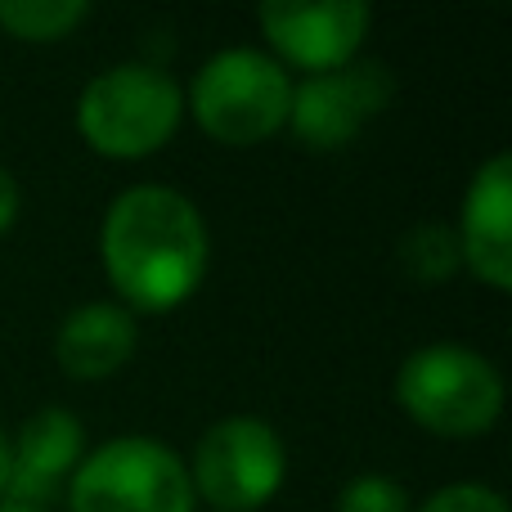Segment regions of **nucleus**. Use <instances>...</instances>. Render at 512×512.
Returning <instances> with one entry per match:
<instances>
[{"mask_svg": "<svg viewBox=\"0 0 512 512\" xmlns=\"http://www.w3.org/2000/svg\"><path fill=\"white\" fill-rule=\"evenodd\" d=\"M113 288L140 310H171L203 283L207 225L185 194L135 185L113 198L99 234Z\"/></svg>", "mask_w": 512, "mask_h": 512, "instance_id": "f257e3e1", "label": "nucleus"}, {"mask_svg": "<svg viewBox=\"0 0 512 512\" xmlns=\"http://www.w3.org/2000/svg\"><path fill=\"white\" fill-rule=\"evenodd\" d=\"M185 95L153 63L104 68L77 99V126L108 158H144L176 135Z\"/></svg>", "mask_w": 512, "mask_h": 512, "instance_id": "f03ea898", "label": "nucleus"}, {"mask_svg": "<svg viewBox=\"0 0 512 512\" xmlns=\"http://www.w3.org/2000/svg\"><path fill=\"white\" fill-rule=\"evenodd\" d=\"M396 400L441 436H481L504 409V378L481 351L436 342L400 364Z\"/></svg>", "mask_w": 512, "mask_h": 512, "instance_id": "7ed1b4c3", "label": "nucleus"}, {"mask_svg": "<svg viewBox=\"0 0 512 512\" xmlns=\"http://www.w3.org/2000/svg\"><path fill=\"white\" fill-rule=\"evenodd\" d=\"M189 104L207 135L225 144H256L288 122L292 77L279 59L239 45L203 63L189 90Z\"/></svg>", "mask_w": 512, "mask_h": 512, "instance_id": "20e7f679", "label": "nucleus"}, {"mask_svg": "<svg viewBox=\"0 0 512 512\" xmlns=\"http://www.w3.org/2000/svg\"><path fill=\"white\" fill-rule=\"evenodd\" d=\"M68 499L72 512H189L194 481L162 441L117 436L72 472Z\"/></svg>", "mask_w": 512, "mask_h": 512, "instance_id": "39448f33", "label": "nucleus"}, {"mask_svg": "<svg viewBox=\"0 0 512 512\" xmlns=\"http://www.w3.org/2000/svg\"><path fill=\"white\" fill-rule=\"evenodd\" d=\"M288 454L261 418H221L194 450V486L221 512H252L283 486Z\"/></svg>", "mask_w": 512, "mask_h": 512, "instance_id": "423d86ee", "label": "nucleus"}, {"mask_svg": "<svg viewBox=\"0 0 512 512\" xmlns=\"http://www.w3.org/2000/svg\"><path fill=\"white\" fill-rule=\"evenodd\" d=\"M396 95L387 63L360 59L328 72H310L301 86H292L288 122L310 149H342L351 144Z\"/></svg>", "mask_w": 512, "mask_h": 512, "instance_id": "0eeeda50", "label": "nucleus"}, {"mask_svg": "<svg viewBox=\"0 0 512 512\" xmlns=\"http://www.w3.org/2000/svg\"><path fill=\"white\" fill-rule=\"evenodd\" d=\"M256 18H261L274 50L310 72H328L351 63V54L360 50L364 32L373 23L369 5H360V0H324V5L274 0V5L256 9Z\"/></svg>", "mask_w": 512, "mask_h": 512, "instance_id": "6e6552de", "label": "nucleus"}, {"mask_svg": "<svg viewBox=\"0 0 512 512\" xmlns=\"http://www.w3.org/2000/svg\"><path fill=\"white\" fill-rule=\"evenodd\" d=\"M459 256L490 288H512V158L495 153L463 194Z\"/></svg>", "mask_w": 512, "mask_h": 512, "instance_id": "1a4fd4ad", "label": "nucleus"}, {"mask_svg": "<svg viewBox=\"0 0 512 512\" xmlns=\"http://www.w3.org/2000/svg\"><path fill=\"white\" fill-rule=\"evenodd\" d=\"M81 441H86V427L68 409H41V414H32L14 441V468H9L5 495H14V504H23V508H36L41 499H50L77 472Z\"/></svg>", "mask_w": 512, "mask_h": 512, "instance_id": "9d476101", "label": "nucleus"}, {"mask_svg": "<svg viewBox=\"0 0 512 512\" xmlns=\"http://www.w3.org/2000/svg\"><path fill=\"white\" fill-rule=\"evenodd\" d=\"M135 351V315L113 301H90L77 306L59 324L54 337V355H59L63 373L72 378H108L117 373Z\"/></svg>", "mask_w": 512, "mask_h": 512, "instance_id": "9b49d317", "label": "nucleus"}, {"mask_svg": "<svg viewBox=\"0 0 512 512\" xmlns=\"http://www.w3.org/2000/svg\"><path fill=\"white\" fill-rule=\"evenodd\" d=\"M86 14V0H0V27L23 41H59Z\"/></svg>", "mask_w": 512, "mask_h": 512, "instance_id": "f8f14e48", "label": "nucleus"}, {"mask_svg": "<svg viewBox=\"0 0 512 512\" xmlns=\"http://www.w3.org/2000/svg\"><path fill=\"white\" fill-rule=\"evenodd\" d=\"M459 239H454L445 225H414L400 243V265L414 274L418 283H436L450 279L454 265H459Z\"/></svg>", "mask_w": 512, "mask_h": 512, "instance_id": "ddd939ff", "label": "nucleus"}, {"mask_svg": "<svg viewBox=\"0 0 512 512\" xmlns=\"http://www.w3.org/2000/svg\"><path fill=\"white\" fill-rule=\"evenodd\" d=\"M337 512H409V495L400 481L382 477V472H364L342 490Z\"/></svg>", "mask_w": 512, "mask_h": 512, "instance_id": "4468645a", "label": "nucleus"}, {"mask_svg": "<svg viewBox=\"0 0 512 512\" xmlns=\"http://www.w3.org/2000/svg\"><path fill=\"white\" fill-rule=\"evenodd\" d=\"M414 512H508V504L490 486H472V481H463V486L436 490V495L423 499Z\"/></svg>", "mask_w": 512, "mask_h": 512, "instance_id": "2eb2a0df", "label": "nucleus"}, {"mask_svg": "<svg viewBox=\"0 0 512 512\" xmlns=\"http://www.w3.org/2000/svg\"><path fill=\"white\" fill-rule=\"evenodd\" d=\"M14 216H18V180L0 167V234L14 225Z\"/></svg>", "mask_w": 512, "mask_h": 512, "instance_id": "dca6fc26", "label": "nucleus"}, {"mask_svg": "<svg viewBox=\"0 0 512 512\" xmlns=\"http://www.w3.org/2000/svg\"><path fill=\"white\" fill-rule=\"evenodd\" d=\"M9 468H14V445H9L5 427H0V495L9 490Z\"/></svg>", "mask_w": 512, "mask_h": 512, "instance_id": "f3484780", "label": "nucleus"}, {"mask_svg": "<svg viewBox=\"0 0 512 512\" xmlns=\"http://www.w3.org/2000/svg\"><path fill=\"white\" fill-rule=\"evenodd\" d=\"M0 512H41V508H23V504H5Z\"/></svg>", "mask_w": 512, "mask_h": 512, "instance_id": "a211bd4d", "label": "nucleus"}]
</instances>
